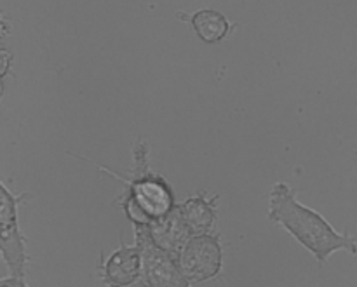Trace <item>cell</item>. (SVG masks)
Masks as SVG:
<instances>
[{"label": "cell", "instance_id": "cell-1", "mask_svg": "<svg viewBox=\"0 0 357 287\" xmlns=\"http://www.w3.org/2000/svg\"><path fill=\"white\" fill-rule=\"evenodd\" d=\"M295 188L278 181L268 194V222L282 226L298 240L319 267L326 265L335 251L345 249L357 258V240L349 232H337L324 216L296 201Z\"/></svg>", "mask_w": 357, "mask_h": 287}, {"label": "cell", "instance_id": "cell-4", "mask_svg": "<svg viewBox=\"0 0 357 287\" xmlns=\"http://www.w3.org/2000/svg\"><path fill=\"white\" fill-rule=\"evenodd\" d=\"M181 274L188 284H202L222 274L223 249L220 237L211 233L192 235L178 254Z\"/></svg>", "mask_w": 357, "mask_h": 287}, {"label": "cell", "instance_id": "cell-6", "mask_svg": "<svg viewBox=\"0 0 357 287\" xmlns=\"http://www.w3.org/2000/svg\"><path fill=\"white\" fill-rule=\"evenodd\" d=\"M100 277L105 284L110 286H132L142 279V251L136 246L122 244L108 260L100 265Z\"/></svg>", "mask_w": 357, "mask_h": 287}, {"label": "cell", "instance_id": "cell-3", "mask_svg": "<svg viewBox=\"0 0 357 287\" xmlns=\"http://www.w3.org/2000/svg\"><path fill=\"white\" fill-rule=\"evenodd\" d=\"M28 199L26 194L14 197L9 192L6 183H2V212H0V222H2V233H0V251L2 258L10 268L14 281H2V286H17L24 287V270H26L28 254L24 246V237L21 235L20 226H17V204Z\"/></svg>", "mask_w": 357, "mask_h": 287}, {"label": "cell", "instance_id": "cell-9", "mask_svg": "<svg viewBox=\"0 0 357 287\" xmlns=\"http://www.w3.org/2000/svg\"><path fill=\"white\" fill-rule=\"evenodd\" d=\"M190 23L194 26L195 33L204 42L215 44V42L223 40L230 31V23L222 13L213 9L197 10L190 16Z\"/></svg>", "mask_w": 357, "mask_h": 287}, {"label": "cell", "instance_id": "cell-8", "mask_svg": "<svg viewBox=\"0 0 357 287\" xmlns=\"http://www.w3.org/2000/svg\"><path fill=\"white\" fill-rule=\"evenodd\" d=\"M216 202H218V195L209 197L208 194H197L180 205L181 216L192 235L209 233L216 222Z\"/></svg>", "mask_w": 357, "mask_h": 287}, {"label": "cell", "instance_id": "cell-5", "mask_svg": "<svg viewBox=\"0 0 357 287\" xmlns=\"http://www.w3.org/2000/svg\"><path fill=\"white\" fill-rule=\"evenodd\" d=\"M135 244L142 251V279L146 286H190L181 274L176 254L153 242L146 226H135Z\"/></svg>", "mask_w": 357, "mask_h": 287}, {"label": "cell", "instance_id": "cell-2", "mask_svg": "<svg viewBox=\"0 0 357 287\" xmlns=\"http://www.w3.org/2000/svg\"><path fill=\"white\" fill-rule=\"evenodd\" d=\"M68 155L79 157V159L87 160V162L94 164L100 171L110 174L112 178H117L128 188L126 197H131L136 204L139 205L150 223L157 218L166 216L171 209L174 208V195L171 190L169 183L164 180L159 174L152 173L149 166V146L143 139H136L135 146H132V157H135V169L129 171L126 174H119L110 171L105 166H98L94 160L87 159V157L75 155V153H68Z\"/></svg>", "mask_w": 357, "mask_h": 287}, {"label": "cell", "instance_id": "cell-7", "mask_svg": "<svg viewBox=\"0 0 357 287\" xmlns=\"http://www.w3.org/2000/svg\"><path fill=\"white\" fill-rule=\"evenodd\" d=\"M146 228H149V233L153 239V242L159 244L162 249L176 254V256L180 254L185 242L192 237V232L188 230L187 223H185L183 216H181L180 205H174L162 218L153 219L150 225H146Z\"/></svg>", "mask_w": 357, "mask_h": 287}]
</instances>
